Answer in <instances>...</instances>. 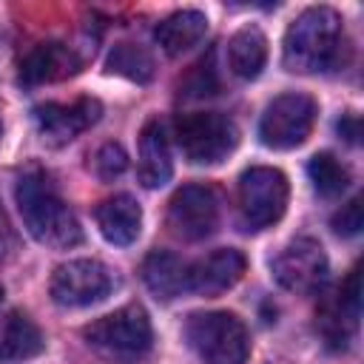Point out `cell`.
<instances>
[{
	"label": "cell",
	"mask_w": 364,
	"mask_h": 364,
	"mask_svg": "<svg viewBox=\"0 0 364 364\" xmlns=\"http://www.w3.org/2000/svg\"><path fill=\"white\" fill-rule=\"evenodd\" d=\"M14 196L23 225L37 242L48 247H74L82 242V228L74 210L63 202L51 176L43 168L28 165L17 179Z\"/></svg>",
	"instance_id": "6da1fadb"
},
{
	"label": "cell",
	"mask_w": 364,
	"mask_h": 364,
	"mask_svg": "<svg viewBox=\"0 0 364 364\" xmlns=\"http://www.w3.org/2000/svg\"><path fill=\"white\" fill-rule=\"evenodd\" d=\"M176 139L188 162L219 165L239 145V128L219 111H196L176 122Z\"/></svg>",
	"instance_id": "5b68a950"
},
{
	"label": "cell",
	"mask_w": 364,
	"mask_h": 364,
	"mask_svg": "<svg viewBox=\"0 0 364 364\" xmlns=\"http://www.w3.org/2000/svg\"><path fill=\"white\" fill-rule=\"evenodd\" d=\"M344 37V20L330 6L304 9L284 34L282 63L287 71L296 74H316L327 71L338 63Z\"/></svg>",
	"instance_id": "7a4b0ae2"
},
{
	"label": "cell",
	"mask_w": 364,
	"mask_h": 364,
	"mask_svg": "<svg viewBox=\"0 0 364 364\" xmlns=\"http://www.w3.org/2000/svg\"><path fill=\"white\" fill-rule=\"evenodd\" d=\"M267 63V37L259 26H245L228 40V65L239 80H256Z\"/></svg>",
	"instance_id": "d6986e66"
},
{
	"label": "cell",
	"mask_w": 364,
	"mask_h": 364,
	"mask_svg": "<svg viewBox=\"0 0 364 364\" xmlns=\"http://www.w3.org/2000/svg\"><path fill=\"white\" fill-rule=\"evenodd\" d=\"M43 347H46L43 333L26 313L20 310L0 313V361L34 358L37 353H43Z\"/></svg>",
	"instance_id": "ac0fdd59"
},
{
	"label": "cell",
	"mask_w": 364,
	"mask_h": 364,
	"mask_svg": "<svg viewBox=\"0 0 364 364\" xmlns=\"http://www.w3.org/2000/svg\"><path fill=\"white\" fill-rule=\"evenodd\" d=\"M290 196L287 176L279 168H250L239 179V216L245 230H264L284 216Z\"/></svg>",
	"instance_id": "8992f818"
},
{
	"label": "cell",
	"mask_w": 364,
	"mask_h": 364,
	"mask_svg": "<svg viewBox=\"0 0 364 364\" xmlns=\"http://www.w3.org/2000/svg\"><path fill=\"white\" fill-rule=\"evenodd\" d=\"M80 71V57L65 43H40L34 46L20 63V82L23 85H43L74 77Z\"/></svg>",
	"instance_id": "4fadbf2b"
},
{
	"label": "cell",
	"mask_w": 364,
	"mask_h": 364,
	"mask_svg": "<svg viewBox=\"0 0 364 364\" xmlns=\"http://www.w3.org/2000/svg\"><path fill=\"white\" fill-rule=\"evenodd\" d=\"M0 136H3V119H0Z\"/></svg>",
	"instance_id": "83f0119b"
},
{
	"label": "cell",
	"mask_w": 364,
	"mask_h": 364,
	"mask_svg": "<svg viewBox=\"0 0 364 364\" xmlns=\"http://www.w3.org/2000/svg\"><path fill=\"white\" fill-rule=\"evenodd\" d=\"M94 216H97L100 233L111 245H119V247L134 245L142 230V208L131 193H117V196L105 199Z\"/></svg>",
	"instance_id": "9a60e30c"
},
{
	"label": "cell",
	"mask_w": 364,
	"mask_h": 364,
	"mask_svg": "<svg viewBox=\"0 0 364 364\" xmlns=\"http://www.w3.org/2000/svg\"><path fill=\"white\" fill-rule=\"evenodd\" d=\"M205 31H208V17L199 9H182V11H173L171 17H165L154 28V37L165 54L176 57V54H185L188 48H193L205 37Z\"/></svg>",
	"instance_id": "e0dca14e"
},
{
	"label": "cell",
	"mask_w": 364,
	"mask_h": 364,
	"mask_svg": "<svg viewBox=\"0 0 364 364\" xmlns=\"http://www.w3.org/2000/svg\"><path fill=\"white\" fill-rule=\"evenodd\" d=\"M219 225V199L208 185H182L168 202V228L185 242L210 236Z\"/></svg>",
	"instance_id": "9c48e42d"
},
{
	"label": "cell",
	"mask_w": 364,
	"mask_h": 364,
	"mask_svg": "<svg viewBox=\"0 0 364 364\" xmlns=\"http://www.w3.org/2000/svg\"><path fill=\"white\" fill-rule=\"evenodd\" d=\"M364 225V213H361V199H350L347 205H341V210L333 216V230L338 236H355Z\"/></svg>",
	"instance_id": "cb8c5ba5"
},
{
	"label": "cell",
	"mask_w": 364,
	"mask_h": 364,
	"mask_svg": "<svg viewBox=\"0 0 364 364\" xmlns=\"http://www.w3.org/2000/svg\"><path fill=\"white\" fill-rule=\"evenodd\" d=\"M307 176L313 182L316 193L324 196V199L341 196L350 185V168L330 151H321L307 162Z\"/></svg>",
	"instance_id": "ffe728a7"
},
{
	"label": "cell",
	"mask_w": 364,
	"mask_h": 364,
	"mask_svg": "<svg viewBox=\"0 0 364 364\" xmlns=\"http://www.w3.org/2000/svg\"><path fill=\"white\" fill-rule=\"evenodd\" d=\"M185 338L205 364H245L250 355L247 327L228 310L193 313L185 324Z\"/></svg>",
	"instance_id": "3957f363"
},
{
	"label": "cell",
	"mask_w": 364,
	"mask_h": 364,
	"mask_svg": "<svg viewBox=\"0 0 364 364\" xmlns=\"http://www.w3.org/2000/svg\"><path fill=\"white\" fill-rule=\"evenodd\" d=\"M128 168V154L119 142H105L97 154H94V173L102 179V182H111L117 179L122 171Z\"/></svg>",
	"instance_id": "7402d4cb"
},
{
	"label": "cell",
	"mask_w": 364,
	"mask_h": 364,
	"mask_svg": "<svg viewBox=\"0 0 364 364\" xmlns=\"http://www.w3.org/2000/svg\"><path fill=\"white\" fill-rule=\"evenodd\" d=\"M341 307H347L353 321L358 318V267L350 270V276H347V282L341 287Z\"/></svg>",
	"instance_id": "d4e9b609"
},
{
	"label": "cell",
	"mask_w": 364,
	"mask_h": 364,
	"mask_svg": "<svg viewBox=\"0 0 364 364\" xmlns=\"http://www.w3.org/2000/svg\"><path fill=\"white\" fill-rule=\"evenodd\" d=\"M111 270L97 259H71L51 273L48 293L60 307H91L111 293Z\"/></svg>",
	"instance_id": "ba28073f"
},
{
	"label": "cell",
	"mask_w": 364,
	"mask_h": 364,
	"mask_svg": "<svg viewBox=\"0 0 364 364\" xmlns=\"http://www.w3.org/2000/svg\"><path fill=\"white\" fill-rule=\"evenodd\" d=\"M142 282L156 299L171 301L188 290V264L171 250H151L142 262Z\"/></svg>",
	"instance_id": "2e32d148"
},
{
	"label": "cell",
	"mask_w": 364,
	"mask_h": 364,
	"mask_svg": "<svg viewBox=\"0 0 364 364\" xmlns=\"http://www.w3.org/2000/svg\"><path fill=\"white\" fill-rule=\"evenodd\" d=\"M270 270L284 290L310 293L327 279V253L316 239L301 236L276 253V259L270 262Z\"/></svg>",
	"instance_id": "30bf717a"
},
{
	"label": "cell",
	"mask_w": 364,
	"mask_h": 364,
	"mask_svg": "<svg viewBox=\"0 0 364 364\" xmlns=\"http://www.w3.org/2000/svg\"><path fill=\"white\" fill-rule=\"evenodd\" d=\"M338 134H341L347 142H355V139H358V117L347 114L344 119H338Z\"/></svg>",
	"instance_id": "484cf974"
},
{
	"label": "cell",
	"mask_w": 364,
	"mask_h": 364,
	"mask_svg": "<svg viewBox=\"0 0 364 364\" xmlns=\"http://www.w3.org/2000/svg\"><path fill=\"white\" fill-rule=\"evenodd\" d=\"M245 270H247L245 253H239L233 247L213 250L210 256L199 259L196 264H188V293L219 296V293L230 290L245 276Z\"/></svg>",
	"instance_id": "7c38bea8"
},
{
	"label": "cell",
	"mask_w": 364,
	"mask_h": 364,
	"mask_svg": "<svg viewBox=\"0 0 364 364\" xmlns=\"http://www.w3.org/2000/svg\"><path fill=\"white\" fill-rule=\"evenodd\" d=\"M82 336L94 350H100L111 358H139L151 350V341H154L151 318L139 304L119 307V310L91 321L82 330Z\"/></svg>",
	"instance_id": "277c9868"
},
{
	"label": "cell",
	"mask_w": 364,
	"mask_h": 364,
	"mask_svg": "<svg viewBox=\"0 0 364 364\" xmlns=\"http://www.w3.org/2000/svg\"><path fill=\"white\" fill-rule=\"evenodd\" d=\"M102 114L100 100L94 97H80L74 102H46L34 108V122L40 136L48 145H65L74 136H80L85 128H91Z\"/></svg>",
	"instance_id": "8fae6325"
},
{
	"label": "cell",
	"mask_w": 364,
	"mask_h": 364,
	"mask_svg": "<svg viewBox=\"0 0 364 364\" xmlns=\"http://www.w3.org/2000/svg\"><path fill=\"white\" fill-rule=\"evenodd\" d=\"M173 173V159H171V145L165 125L159 119H148L139 134V162H136V176L145 188H162Z\"/></svg>",
	"instance_id": "5bb4252c"
},
{
	"label": "cell",
	"mask_w": 364,
	"mask_h": 364,
	"mask_svg": "<svg viewBox=\"0 0 364 364\" xmlns=\"http://www.w3.org/2000/svg\"><path fill=\"white\" fill-rule=\"evenodd\" d=\"M108 71L114 74H122L134 82H148L154 77V60L151 54L142 48V46H134V43H117L108 54Z\"/></svg>",
	"instance_id": "44dd1931"
},
{
	"label": "cell",
	"mask_w": 364,
	"mask_h": 364,
	"mask_svg": "<svg viewBox=\"0 0 364 364\" xmlns=\"http://www.w3.org/2000/svg\"><path fill=\"white\" fill-rule=\"evenodd\" d=\"M316 114H318V102L310 94L284 91L264 108L259 119V136L267 148L276 151L299 148L310 136Z\"/></svg>",
	"instance_id": "52a82bcc"
},
{
	"label": "cell",
	"mask_w": 364,
	"mask_h": 364,
	"mask_svg": "<svg viewBox=\"0 0 364 364\" xmlns=\"http://www.w3.org/2000/svg\"><path fill=\"white\" fill-rule=\"evenodd\" d=\"M0 301H3V284H0Z\"/></svg>",
	"instance_id": "4316f807"
},
{
	"label": "cell",
	"mask_w": 364,
	"mask_h": 364,
	"mask_svg": "<svg viewBox=\"0 0 364 364\" xmlns=\"http://www.w3.org/2000/svg\"><path fill=\"white\" fill-rule=\"evenodd\" d=\"M185 91H188V97H208L216 91V74H213L210 57L193 65V71L185 80Z\"/></svg>",
	"instance_id": "603a6c76"
}]
</instances>
